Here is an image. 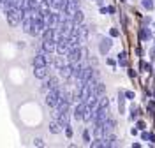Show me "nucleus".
Here are the masks:
<instances>
[{
  "mask_svg": "<svg viewBox=\"0 0 155 148\" xmlns=\"http://www.w3.org/2000/svg\"><path fill=\"white\" fill-rule=\"evenodd\" d=\"M23 14H25V11L19 9V7H11V9H7V11H5L7 23H9L11 27H18V25H21Z\"/></svg>",
  "mask_w": 155,
  "mask_h": 148,
  "instance_id": "nucleus-1",
  "label": "nucleus"
},
{
  "mask_svg": "<svg viewBox=\"0 0 155 148\" xmlns=\"http://www.w3.org/2000/svg\"><path fill=\"white\" fill-rule=\"evenodd\" d=\"M65 57L69 58V62H81L83 58H88V49L76 46V48H71V51Z\"/></svg>",
  "mask_w": 155,
  "mask_h": 148,
  "instance_id": "nucleus-2",
  "label": "nucleus"
},
{
  "mask_svg": "<svg viewBox=\"0 0 155 148\" xmlns=\"http://www.w3.org/2000/svg\"><path fill=\"white\" fill-rule=\"evenodd\" d=\"M55 51H57L58 55H62V57H65L69 51H71L67 37H60V39H57V48H55Z\"/></svg>",
  "mask_w": 155,
  "mask_h": 148,
  "instance_id": "nucleus-3",
  "label": "nucleus"
},
{
  "mask_svg": "<svg viewBox=\"0 0 155 148\" xmlns=\"http://www.w3.org/2000/svg\"><path fill=\"white\" fill-rule=\"evenodd\" d=\"M57 87H60V79L57 76H49V78H46L44 85H42V92H49V90L57 88Z\"/></svg>",
  "mask_w": 155,
  "mask_h": 148,
  "instance_id": "nucleus-4",
  "label": "nucleus"
},
{
  "mask_svg": "<svg viewBox=\"0 0 155 148\" xmlns=\"http://www.w3.org/2000/svg\"><path fill=\"white\" fill-rule=\"evenodd\" d=\"M42 65H48L46 62V51L41 48V51L35 53V58H34V67H42Z\"/></svg>",
  "mask_w": 155,
  "mask_h": 148,
  "instance_id": "nucleus-5",
  "label": "nucleus"
},
{
  "mask_svg": "<svg viewBox=\"0 0 155 148\" xmlns=\"http://www.w3.org/2000/svg\"><path fill=\"white\" fill-rule=\"evenodd\" d=\"M85 106H87V102H83V100H78L74 109H72V117L76 120H83V111H85Z\"/></svg>",
  "mask_w": 155,
  "mask_h": 148,
  "instance_id": "nucleus-6",
  "label": "nucleus"
},
{
  "mask_svg": "<svg viewBox=\"0 0 155 148\" xmlns=\"http://www.w3.org/2000/svg\"><path fill=\"white\" fill-rule=\"evenodd\" d=\"M111 46H113L111 37H102V39H101V44H99V51H101V55H107V51L111 49Z\"/></svg>",
  "mask_w": 155,
  "mask_h": 148,
  "instance_id": "nucleus-7",
  "label": "nucleus"
},
{
  "mask_svg": "<svg viewBox=\"0 0 155 148\" xmlns=\"http://www.w3.org/2000/svg\"><path fill=\"white\" fill-rule=\"evenodd\" d=\"M78 9H79V5H78L76 0H69V4H67V7L64 9V12H65V16H67V18H72V16L76 14Z\"/></svg>",
  "mask_w": 155,
  "mask_h": 148,
  "instance_id": "nucleus-8",
  "label": "nucleus"
},
{
  "mask_svg": "<svg viewBox=\"0 0 155 148\" xmlns=\"http://www.w3.org/2000/svg\"><path fill=\"white\" fill-rule=\"evenodd\" d=\"M44 23H46V27H53V28H55L58 25V12H53V11H51L49 14H46V16H44Z\"/></svg>",
  "mask_w": 155,
  "mask_h": 148,
  "instance_id": "nucleus-9",
  "label": "nucleus"
},
{
  "mask_svg": "<svg viewBox=\"0 0 155 148\" xmlns=\"http://www.w3.org/2000/svg\"><path fill=\"white\" fill-rule=\"evenodd\" d=\"M67 41H69V46L71 48H76V46H79L83 41H81V37H79V34H78V30H74L71 35L67 37Z\"/></svg>",
  "mask_w": 155,
  "mask_h": 148,
  "instance_id": "nucleus-10",
  "label": "nucleus"
},
{
  "mask_svg": "<svg viewBox=\"0 0 155 148\" xmlns=\"http://www.w3.org/2000/svg\"><path fill=\"white\" fill-rule=\"evenodd\" d=\"M48 65H42V67H34V76L37 79H46L48 78Z\"/></svg>",
  "mask_w": 155,
  "mask_h": 148,
  "instance_id": "nucleus-11",
  "label": "nucleus"
},
{
  "mask_svg": "<svg viewBox=\"0 0 155 148\" xmlns=\"http://www.w3.org/2000/svg\"><path fill=\"white\" fill-rule=\"evenodd\" d=\"M90 28H92V27H88V25H83V23H81V25H78V27H76L78 34H79V37H81V41H83V42L87 41L88 34H90Z\"/></svg>",
  "mask_w": 155,
  "mask_h": 148,
  "instance_id": "nucleus-12",
  "label": "nucleus"
},
{
  "mask_svg": "<svg viewBox=\"0 0 155 148\" xmlns=\"http://www.w3.org/2000/svg\"><path fill=\"white\" fill-rule=\"evenodd\" d=\"M55 48H57V41H55V39L42 41V49H44L46 53H53V51H55Z\"/></svg>",
  "mask_w": 155,
  "mask_h": 148,
  "instance_id": "nucleus-13",
  "label": "nucleus"
},
{
  "mask_svg": "<svg viewBox=\"0 0 155 148\" xmlns=\"http://www.w3.org/2000/svg\"><path fill=\"white\" fill-rule=\"evenodd\" d=\"M102 141H104V146H116L118 143V139H116V136L113 134V132H109V134H104V138H102Z\"/></svg>",
  "mask_w": 155,
  "mask_h": 148,
  "instance_id": "nucleus-14",
  "label": "nucleus"
},
{
  "mask_svg": "<svg viewBox=\"0 0 155 148\" xmlns=\"http://www.w3.org/2000/svg\"><path fill=\"white\" fill-rule=\"evenodd\" d=\"M104 92H106V85H104L102 81H97L95 87L92 88V94L97 95V97H102V95H104Z\"/></svg>",
  "mask_w": 155,
  "mask_h": 148,
  "instance_id": "nucleus-15",
  "label": "nucleus"
},
{
  "mask_svg": "<svg viewBox=\"0 0 155 148\" xmlns=\"http://www.w3.org/2000/svg\"><path fill=\"white\" fill-rule=\"evenodd\" d=\"M102 129H104V134H109V132H113L116 129V122L113 118H107L104 123H102Z\"/></svg>",
  "mask_w": 155,
  "mask_h": 148,
  "instance_id": "nucleus-16",
  "label": "nucleus"
},
{
  "mask_svg": "<svg viewBox=\"0 0 155 148\" xmlns=\"http://www.w3.org/2000/svg\"><path fill=\"white\" fill-rule=\"evenodd\" d=\"M62 130H64V127L60 125L58 120H51V122H49V132H53V134H60Z\"/></svg>",
  "mask_w": 155,
  "mask_h": 148,
  "instance_id": "nucleus-17",
  "label": "nucleus"
},
{
  "mask_svg": "<svg viewBox=\"0 0 155 148\" xmlns=\"http://www.w3.org/2000/svg\"><path fill=\"white\" fill-rule=\"evenodd\" d=\"M58 74H60V78L69 79L71 76H72V69H71V65H64V67H60V69H58Z\"/></svg>",
  "mask_w": 155,
  "mask_h": 148,
  "instance_id": "nucleus-18",
  "label": "nucleus"
},
{
  "mask_svg": "<svg viewBox=\"0 0 155 148\" xmlns=\"http://www.w3.org/2000/svg\"><path fill=\"white\" fill-rule=\"evenodd\" d=\"M139 39H141V41L152 39V30L148 28V27H143V28L139 30Z\"/></svg>",
  "mask_w": 155,
  "mask_h": 148,
  "instance_id": "nucleus-19",
  "label": "nucleus"
},
{
  "mask_svg": "<svg viewBox=\"0 0 155 148\" xmlns=\"http://www.w3.org/2000/svg\"><path fill=\"white\" fill-rule=\"evenodd\" d=\"M118 108H120V115H122L124 109H125V94H124V90L118 92Z\"/></svg>",
  "mask_w": 155,
  "mask_h": 148,
  "instance_id": "nucleus-20",
  "label": "nucleus"
},
{
  "mask_svg": "<svg viewBox=\"0 0 155 148\" xmlns=\"http://www.w3.org/2000/svg\"><path fill=\"white\" fill-rule=\"evenodd\" d=\"M57 120L60 122V125L65 129V127H69V113H60L57 117Z\"/></svg>",
  "mask_w": 155,
  "mask_h": 148,
  "instance_id": "nucleus-21",
  "label": "nucleus"
},
{
  "mask_svg": "<svg viewBox=\"0 0 155 148\" xmlns=\"http://www.w3.org/2000/svg\"><path fill=\"white\" fill-rule=\"evenodd\" d=\"M92 71H94V69H92V65H90V67H83V69H81V76H79V79L85 83V81L92 76Z\"/></svg>",
  "mask_w": 155,
  "mask_h": 148,
  "instance_id": "nucleus-22",
  "label": "nucleus"
},
{
  "mask_svg": "<svg viewBox=\"0 0 155 148\" xmlns=\"http://www.w3.org/2000/svg\"><path fill=\"white\" fill-rule=\"evenodd\" d=\"M21 28H23V32L30 34V30H32V18H23L21 20Z\"/></svg>",
  "mask_w": 155,
  "mask_h": 148,
  "instance_id": "nucleus-23",
  "label": "nucleus"
},
{
  "mask_svg": "<svg viewBox=\"0 0 155 148\" xmlns=\"http://www.w3.org/2000/svg\"><path fill=\"white\" fill-rule=\"evenodd\" d=\"M92 117H94V111H92V108L90 106H85V111H83V120L85 122H92Z\"/></svg>",
  "mask_w": 155,
  "mask_h": 148,
  "instance_id": "nucleus-24",
  "label": "nucleus"
},
{
  "mask_svg": "<svg viewBox=\"0 0 155 148\" xmlns=\"http://www.w3.org/2000/svg\"><path fill=\"white\" fill-rule=\"evenodd\" d=\"M118 64H120L122 67H127V65H129V58H127V53H125V51L118 53Z\"/></svg>",
  "mask_w": 155,
  "mask_h": 148,
  "instance_id": "nucleus-25",
  "label": "nucleus"
},
{
  "mask_svg": "<svg viewBox=\"0 0 155 148\" xmlns=\"http://www.w3.org/2000/svg\"><path fill=\"white\" fill-rule=\"evenodd\" d=\"M83 20H85V16H83V11L78 9V11H76V14L72 16V21H74L76 25H81V23H83Z\"/></svg>",
  "mask_w": 155,
  "mask_h": 148,
  "instance_id": "nucleus-26",
  "label": "nucleus"
},
{
  "mask_svg": "<svg viewBox=\"0 0 155 148\" xmlns=\"http://www.w3.org/2000/svg\"><path fill=\"white\" fill-rule=\"evenodd\" d=\"M141 115V109L136 108V106H130V120L134 122V120H137V117Z\"/></svg>",
  "mask_w": 155,
  "mask_h": 148,
  "instance_id": "nucleus-27",
  "label": "nucleus"
},
{
  "mask_svg": "<svg viewBox=\"0 0 155 148\" xmlns=\"http://www.w3.org/2000/svg\"><path fill=\"white\" fill-rule=\"evenodd\" d=\"M141 5H143L145 9L152 11L155 7V0H141Z\"/></svg>",
  "mask_w": 155,
  "mask_h": 148,
  "instance_id": "nucleus-28",
  "label": "nucleus"
},
{
  "mask_svg": "<svg viewBox=\"0 0 155 148\" xmlns=\"http://www.w3.org/2000/svg\"><path fill=\"white\" fill-rule=\"evenodd\" d=\"M141 69L148 72V74H152L153 72V67H152V64H146V62H141Z\"/></svg>",
  "mask_w": 155,
  "mask_h": 148,
  "instance_id": "nucleus-29",
  "label": "nucleus"
},
{
  "mask_svg": "<svg viewBox=\"0 0 155 148\" xmlns=\"http://www.w3.org/2000/svg\"><path fill=\"white\" fill-rule=\"evenodd\" d=\"M90 146H92V148H102V146H104V141H102V139H95V141H90Z\"/></svg>",
  "mask_w": 155,
  "mask_h": 148,
  "instance_id": "nucleus-30",
  "label": "nucleus"
},
{
  "mask_svg": "<svg viewBox=\"0 0 155 148\" xmlns=\"http://www.w3.org/2000/svg\"><path fill=\"white\" fill-rule=\"evenodd\" d=\"M64 57H62V55H60V57H58L57 60H55V67H57V69H60V67H64V65H65V64H64Z\"/></svg>",
  "mask_w": 155,
  "mask_h": 148,
  "instance_id": "nucleus-31",
  "label": "nucleus"
},
{
  "mask_svg": "<svg viewBox=\"0 0 155 148\" xmlns=\"http://www.w3.org/2000/svg\"><path fill=\"white\" fill-rule=\"evenodd\" d=\"M34 146H46V143H44L41 138H35L34 139Z\"/></svg>",
  "mask_w": 155,
  "mask_h": 148,
  "instance_id": "nucleus-32",
  "label": "nucleus"
},
{
  "mask_svg": "<svg viewBox=\"0 0 155 148\" xmlns=\"http://www.w3.org/2000/svg\"><path fill=\"white\" fill-rule=\"evenodd\" d=\"M136 127L139 129V130H145V129H146V123L143 122V120H137V123H136Z\"/></svg>",
  "mask_w": 155,
  "mask_h": 148,
  "instance_id": "nucleus-33",
  "label": "nucleus"
},
{
  "mask_svg": "<svg viewBox=\"0 0 155 148\" xmlns=\"http://www.w3.org/2000/svg\"><path fill=\"white\" fill-rule=\"evenodd\" d=\"M109 35H111V37H118V35H120V30L118 28H111L109 30Z\"/></svg>",
  "mask_w": 155,
  "mask_h": 148,
  "instance_id": "nucleus-34",
  "label": "nucleus"
},
{
  "mask_svg": "<svg viewBox=\"0 0 155 148\" xmlns=\"http://www.w3.org/2000/svg\"><path fill=\"white\" fill-rule=\"evenodd\" d=\"M124 94H125V99H130V100L134 99V92H130V90H127V92H124Z\"/></svg>",
  "mask_w": 155,
  "mask_h": 148,
  "instance_id": "nucleus-35",
  "label": "nucleus"
},
{
  "mask_svg": "<svg viewBox=\"0 0 155 148\" xmlns=\"http://www.w3.org/2000/svg\"><path fill=\"white\" fill-rule=\"evenodd\" d=\"M83 139H85L88 145H90V132H88V130H85V132H83Z\"/></svg>",
  "mask_w": 155,
  "mask_h": 148,
  "instance_id": "nucleus-36",
  "label": "nucleus"
},
{
  "mask_svg": "<svg viewBox=\"0 0 155 148\" xmlns=\"http://www.w3.org/2000/svg\"><path fill=\"white\" fill-rule=\"evenodd\" d=\"M146 141H150V143H153V141H155V134H153V132H148V138H146Z\"/></svg>",
  "mask_w": 155,
  "mask_h": 148,
  "instance_id": "nucleus-37",
  "label": "nucleus"
},
{
  "mask_svg": "<svg viewBox=\"0 0 155 148\" xmlns=\"http://www.w3.org/2000/svg\"><path fill=\"white\" fill-rule=\"evenodd\" d=\"M148 109H150V111L155 109V100H150V102H148Z\"/></svg>",
  "mask_w": 155,
  "mask_h": 148,
  "instance_id": "nucleus-38",
  "label": "nucleus"
},
{
  "mask_svg": "<svg viewBox=\"0 0 155 148\" xmlns=\"http://www.w3.org/2000/svg\"><path fill=\"white\" fill-rule=\"evenodd\" d=\"M65 134H67V138H72V129H71V127H65Z\"/></svg>",
  "mask_w": 155,
  "mask_h": 148,
  "instance_id": "nucleus-39",
  "label": "nucleus"
},
{
  "mask_svg": "<svg viewBox=\"0 0 155 148\" xmlns=\"http://www.w3.org/2000/svg\"><path fill=\"white\" fill-rule=\"evenodd\" d=\"M150 60H152V62H155V48L150 49Z\"/></svg>",
  "mask_w": 155,
  "mask_h": 148,
  "instance_id": "nucleus-40",
  "label": "nucleus"
},
{
  "mask_svg": "<svg viewBox=\"0 0 155 148\" xmlns=\"http://www.w3.org/2000/svg\"><path fill=\"white\" fill-rule=\"evenodd\" d=\"M115 7H113V5H109V7H107V12H109V14H115Z\"/></svg>",
  "mask_w": 155,
  "mask_h": 148,
  "instance_id": "nucleus-41",
  "label": "nucleus"
},
{
  "mask_svg": "<svg viewBox=\"0 0 155 148\" xmlns=\"http://www.w3.org/2000/svg\"><path fill=\"white\" fill-rule=\"evenodd\" d=\"M137 132H139V129H137V127H132V129H130V134H132V136H136V134H137Z\"/></svg>",
  "mask_w": 155,
  "mask_h": 148,
  "instance_id": "nucleus-42",
  "label": "nucleus"
},
{
  "mask_svg": "<svg viewBox=\"0 0 155 148\" xmlns=\"http://www.w3.org/2000/svg\"><path fill=\"white\" fill-rule=\"evenodd\" d=\"M143 23H145V25H150V23H152V20L146 16V18H143Z\"/></svg>",
  "mask_w": 155,
  "mask_h": 148,
  "instance_id": "nucleus-43",
  "label": "nucleus"
},
{
  "mask_svg": "<svg viewBox=\"0 0 155 148\" xmlns=\"http://www.w3.org/2000/svg\"><path fill=\"white\" fill-rule=\"evenodd\" d=\"M90 58V64H94V65H97V58H94V57H88Z\"/></svg>",
  "mask_w": 155,
  "mask_h": 148,
  "instance_id": "nucleus-44",
  "label": "nucleus"
},
{
  "mask_svg": "<svg viewBox=\"0 0 155 148\" xmlns=\"http://www.w3.org/2000/svg\"><path fill=\"white\" fill-rule=\"evenodd\" d=\"M129 76H130V78H136V76H137V74H136L134 71H129Z\"/></svg>",
  "mask_w": 155,
  "mask_h": 148,
  "instance_id": "nucleus-45",
  "label": "nucleus"
},
{
  "mask_svg": "<svg viewBox=\"0 0 155 148\" xmlns=\"http://www.w3.org/2000/svg\"><path fill=\"white\" fill-rule=\"evenodd\" d=\"M107 64H109V65H115L116 62H115V60H113V58H107Z\"/></svg>",
  "mask_w": 155,
  "mask_h": 148,
  "instance_id": "nucleus-46",
  "label": "nucleus"
},
{
  "mask_svg": "<svg viewBox=\"0 0 155 148\" xmlns=\"http://www.w3.org/2000/svg\"><path fill=\"white\" fill-rule=\"evenodd\" d=\"M0 2H2V4H4V2H11V0H0Z\"/></svg>",
  "mask_w": 155,
  "mask_h": 148,
  "instance_id": "nucleus-47",
  "label": "nucleus"
},
{
  "mask_svg": "<svg viewBox=\"0 0 155 148\" xmlns=\"http://www.w3.org/2000/svg\"><path fill=\"white\" fill-rule=\"evenodd\" d=\"M152 74H153V79H155V69H153V72H152Z\"/></svg>",
  "mask_w": 155,
  "mask_h": 148,
  "instance_id": "nucleus-48",
  "label": "nucleus"
},
{
  "mask_svg": "<svg viewBox=\"0 0 155 148\" xmlns=\"http://www.w3.org/2000/svg\"><path fill=\"white\" fill-rule=\"evenodd\" d=\"M0 9H2V2H0Z\"/></svg>",
  "mask_w": 155,
  "mask_h": 148,
  "instance_id": "nucleus-49",
  "label": "nucleus"
},
{
  "mask_svg": "<svg viewBox=\"0 0 155 148\" xmlns=\"http://www.w3.org/2000/svg\"><path fill=\"white\" fill-rule=\"evenodd\" d=\"M120 2H127V0H120Z\"/></svg>",
  "mask_w": 155,
  "mask_h": 148,
  "instance_id": "nucleus-50",
  "label": "nucleus"
},
{
  "mask_svg": "<svg viewBox=\"0 0 155 148\" xmlns=\"http://www.w3.org/2000/svg\"><path fill=\"white\" fill-rule=\"evenodd\" d=\"M153 99H155V92H153Z\"/></svg>",
  "mask_w": 155,
  "mask_h": 148,
  "instance_id": "nucleus-51",
  "label": "nucleus"
},
{
  "mask_svg": "<svg viewBox=\"0 0 155 148\" xmlns=\"http://www.w3.org/2000/svg\"><path fill=\"white\" fill-rule=\"evenodd\" d=\"M94 2H97V0H94Z\"/></svg>",
  "mask_w": 155,
  "mask_h": 148,
  "instance_id": "nucleus-52",
  "label": "nucleus"
}]
</instances>
